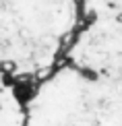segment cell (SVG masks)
I'll use <instances>...</instances> for the list:
<instances>
[{
	"instance_id": "obj_1",
	"label": "cell",
	"mask_w": 122,
	"mask_h": 126,
	"mask_svg": "<svg viewBox=\"0 0 122 126\" xmlns=\"http://www.w3.org/2000/svg\"><path fill=\"white\" fill-rule=\"evenodd\" d=\"M81 23V0H0V83L44 81Z\"/></svg>"
},
{
	"instance_id": "obj_2",
	"label": "cell",
	"mask_w": 122,
	"mask_h": 126,
	"mask_svg": "<svg viewBox=\"0 0 122 126\" xmlns=\"http://www.w3.org/2000/svg\"><path fill=\"white\" fill-rule=\"evenodd\" d=\"M64 60L81 68H114L122 62V23H81L64 52Z\"/></svg>"
}]
</instances>
